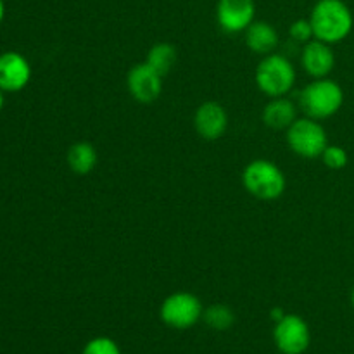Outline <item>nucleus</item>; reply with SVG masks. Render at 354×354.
<instances>
[{"instance_id":"obj_1","label":"nucleus","mask_w":354,"mask_h":354,"mask_svg":"<svg viewBox=\"0 0 354 354\" xmlns=\"http://www.w3.org/2000/svg\"><path fill=\"white\" fill-rule=\"evenodd\" d=\"M315 38L335 45L351 35L354 17L344 0H318L311 10Z\"/></svg>"},{"instance_id":"obj_2","label":"nucleus","mask_w":354,"mask_h":354,"mask_svg":"<svg viewBox=\"0 0 354 354\" xmlns=\"http://www.w3.org/2000/svg\"><path fill=\"white\" fill-rule=\"evenodd\" d=\"M344 104V90L337 82L328 78L313 80L304 86L299 97L301 109L308 118L313 120H327L335 116Z\"/></svg>"},{"instance_id":"obj_3","label":"nucleus","mask_w":354,"mask_h":354,"mask_svg":"<svg viewBox=\"0 0 354 354\" xmlns=\"http://www.w3.org/2000/svg\"><path fill=\"white\" fill-rule=\"evenodd\" d=\"M242 185L256 199L275 201L286 192L287 180L275 162L254 159L242 171Z\"/></svg>"},{"instance_id":"obj_4","label":"nucleus","mask_w":354,"mask_h":354,"mask_svg":"<svg viewBox=\"0 0 354 354\" xmlns=\"http://www.w3.org/2000/svg\"><path fill=\"white\" fill-rule=\"evenodd\" d=\"M256 85L270 99L286 97L296 83V69L292 62L280 54H270L263 57L256 68Z\"/></svg>"},{"instance_id":"obj_5","label":"nucleus","mask_w":354,"mask_h":354,"mask_svg":"<svg viewBox=\"0 0 354 354\" xmlns=\"http://www.w3.org/2000/svg\"><path fill=\"white\" fill-rule=\"evenodd\" d=\"M287 144L294 154L306 159L320 158L328 145V137L320 121L313 118H297L287 128Z\"/></svg>"},{"instance_id":"obj_6","label":"nucleus","mask_w":354,"mask_h":354,"mask_svg":"<svg viewBox=\"0 0 354 354\" xmlns=\"http://www.w3.org/2000/svg\"><path fill=\"white\" fill-rule=\"evenodd\" d=\"M204 308L197 296L190 292H175L162 301L159 317L162 324L176 330H187L203 318Z\"/></svg>"},{"instance_id":"obj_7","label":"nucleus","mask_w":354,"mask_h":354,"mask_svg":"<svg viewBox=\"0 0 354 354\" xmlns=\"http://www.w3.org/2000/svg\"><path fill=\"white\" fill-rule=\"evenodd\" d=\"M273 341L282 354H303L310 348L311 332L299 315H286L277 322Z\"/></svg>"},{"instance_id":"obj_8","label":"nucleus","mask_w":354,"mask_h":354,"mask_svg":"<svg viewBox=\"0 0 354 354\" xmlns=\"http://www.w3.org/2000/svg\"><path fill=\"white\" fill-rule=\"evenodd\" d=\"M254 0H218L216 21L225 33H242L254 23Z\"/></svg>"},{"instance_id":"obj_9","label":"nucleus","mask_w":354,"mask_h":354,"mask_svg":"<svg viewBox=\"0 0 354 354\" xmlns=\"http://www.w3.org/2000/svg\"><path fill=\"white\" fill-rule=\"evenodd\" d=\"M128 92L137 102L151 104L159 99L162 92V76L147 62L135 64L127 76Z\"/></svg>"},{"instance_id":"obj_10","label":"nucleus","mask_w":354,"mask_h":354,"mask_svg":"<svg viewBox=\"0 0 354 354\" xmlns=\"http://www.w3.org/2000/svg\"><path fill=\"white\" fill-rule=\"evenodd\" d=\"M31 66L19 52L0 54V90L6 93L19 92L30 83Z\"/></svg>"},{"instance_id":"obj_11","label":"nucleus","mask_w":354,"mask_h":354,"mask_svg":"<svg viewBox=\"0 0 354 354\" xmlns=\"http://www.w3.org/2000/svg\"><path fill=\"white\" fill-rule=\"evenodd\" d=\"M194 124L204 140H218L225 135L228 128V114L220 102H204L197 107L196 116H194Z\"/></svg>"},{"instance_id":"obj_12","label":"nucleus","mask_w":354,"mask_h":354,"mask_svg":"<svg viewBox=\"0 0 354 354\" xmlns=\"http://www.w3.org/2000/svg\"><path fill=\"white\" fill-rule=\"evenodd\" d=\"M301 64L311 78H327L335 66V54L332 50V45L313 38L304 45Z\"/></svg>"},{"instance_id":"obj_13","label":"nucleus","mask_w":354,"mask_h":354,"mask_svg":"<svg viewBox=\"0 0 354 354\" xmlns=\"http://www.w3.org/2000/svg\"><path fill=\"white\" fill-rule=\"evenodd\" d=\"M245 33V45L251 48L254 54L259 55H270L275 52V48L279 47V33H277L275 28L272 26L266 21H254Z\"/></svg>"},{"instance_id":"obj_14","label":"nucleus","mask_w":354,"mask_h":354,"mask_svg":"<svg viewBox=\"0 0 354 354\" xmlns=\"http://www.w3.org/2000/svg\"><path fill=\"white\" fill-rule=\"evenodd\" d=\"M297 120V107L287 97H275L263 109V123L273 130H287Z\"/></svg>"},{"instance_id":"obj_15","label":"nucleus","mask_w":354,"mask_h":354,"mask_svg":"<svg viewBox=\"0 0 354 354\" xmlns=\"http://www.w3.org/2000/svg\"><path fill=\"white\" fill-rule=\"evenodd\" d=\"M68 166L76 175H88L97 166V151L90 142H76L68 151Z\"/></svg>"},{"instance_id":"obj_16","label":"nucleus","mask_w":354,"mask_h":354,"mask_svg":"<svg viewBox=\"0 0 354 354\" xmlns=\"http://www.w3.org/2000/svg\"><path fill=\"white\" fill-rule=\"evenodd\" d=\"M176 61H178V52L171 44H166V41L152 45L147 52V57H145V62L161 76L168 75L175 68Z\"/></svg>"},{"instance_id":"obj_17","label":"nucleus","mask_w":354,"mask_h":354,"mask_svg":"<svg viewBox=\"0 0 354 354\" xmlns=\"http://www.w3.org/2000/svg\"><path fill=\"white\" fill-rule=\"evenodd\" d=\"M203 318L213 330H228L235 324L234 310L227 304H213L206 308Z\"/></svg>"},{"instance_id":"obj_18","label":"nucleus","mask_w":354,"mask_h":354,"mask_svg":"<svg viewBox=\"0 0 354 354\" xmlns=\"http://www.w3.org/2000/svg\"><path fill=\"white\" fill-rule=\"evenodd\" d=\"M324 165L330 169H342L348 166L349 156L346 152L344 147L341 145H327V149L324 151V154L320 156Z\"/></svg>"},{"instance_id":"obj_19","label":"nucleus","mask_w":354,"mask_h":354,"mask_svg":"<svg viewBox=\"0 0 354 354\" xmlns=\"http://www.w3.org/2000/svg\"><path fill=\"white\" fill-rule=\"evenodd\" d=\"M82 354H121V349L113 339L95 337L86 342Z\"/></svg>"},{"instance_id":"obj_20","label":"nucleus","mask_w":354,"mask_h":354,"mask_svg":"<svg viewBox=\"0 0 354 354\" xmlns=\"http://www.w3.org/2000/svg\"><path fill=\"white\" fill-rule=\"evenodd\" d=\"M290 38L297 44H304L306 45L308 41H311L315 38L313 33V26H311L310 17L308 19H296L289 28Z\"/></svg>"},{"instance_id":"obj_21","label":"nucleus","mask_w":354,"mask_h":354,"mask_svg":"<svg viewBox=\"0 0 354 354\" xmlns=\"http://www.w3.org/2000/svg\"><path fill=\"white\" fill-rule=\"evenodd\" d=\"M286 315H287V313H283V311L280 310V308H277V310L272 311V318H273V320H275V322H280L283 317H286Z\"/></svg>"},{"instance_id":"obj_22","label":"nucleus","mask_w":354,"mask_h":354,"mask_svg":"<svg viewBox=\"0 0 354 354\" xmlns=\"http://www.w3.org/2000/svg\"><path fill=\"white\" fill-rule=\"evenodd\" d=\"M3 17H6V3H3V0H0V24H2Z\"/></svg>"},{"instance_id":"obj_23","label":"nucleus","mask_w":354,"mask_h":354,"mask_svg":"<svg viewBox=\"0 0 354 354\" xmlns=\"http://www.w3.org/2000/svg\"><path fill=\"white\" fill-rule=\"evenodd\" d=\"M3 93H6V92H2V90H0V111H2L3 102H6V97H3Z\"/></svg>"},{"instance_id":"obj_24","label":"nucleus","mask_w":354,"mask_h":354,"mask_svg":"<svg viewBox=\"0 0 354 354\" xmlns=\"http://www.w3.org/2000/svg\"><path fill=\"white\" fill-rule=\"evenodd\" d=\"M351 306H353V310H354V287H353V290H351Z\"/></svg>"}]
</instances>
